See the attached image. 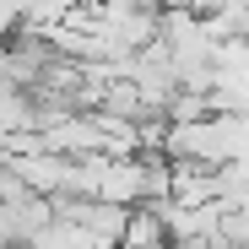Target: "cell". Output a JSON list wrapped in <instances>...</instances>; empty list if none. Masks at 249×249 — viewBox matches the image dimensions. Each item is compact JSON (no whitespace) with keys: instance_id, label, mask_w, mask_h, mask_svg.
<instances>
[{"instance_id":"obj_1","label":"cell","mask_w":249,"mask_h":249,"mask_svg":"<svg viewBox=\"0 0 249 249\" xmlns=\"http://www.w3.org/2000/svg\"><path fill=\"white\" fill-rule=\"evenodd\" d=\"M136 228H141V233H146V238H162V228H157V222H152V217H136ZM136 228H130V244H136ZM141 249H152V244H141Z\"/></svg>"}]
</instances>
